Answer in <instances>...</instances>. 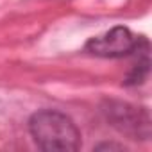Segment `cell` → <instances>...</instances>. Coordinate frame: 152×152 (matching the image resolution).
<instances>
[{
    "instance_id": "1",
    "label": "cell",
    "mask_w": 152,
    "mask_h": 152,
    "mask_svg": "<svg viewBox=\"0 0 152 152\" xmlns=\"http://www.w3.org/2000/svg\"><path fill=\"white\" fill-rule=\"evenodd\" d=\"M29 132L43 150L70 152L81 147V132L70 116L56 109H41L29 120Z\"/></svg>"
},
{
    "instance_id": "2",
    "label": "cell",
    "mask_w": 152,
    "mask_h": 152,
    "mask_svg": "<svg viewBox=\"0 0 152 152\" xmlns=\"http://www.w3.org/2000/svg\"><path fill=\"white\" fill-rule=\"evenodd\" d=\"M102 113L118 132L132 140L150 138V118L145 107H136L120 100H107L102 106Z\"/></svg>"
},
{
    "instance_id": "3",
    "label": "cell",
    "mask_w": 152,
    "mask_h": 152,
    "mask_svg": "<svg viewBox=\"0 0 152 152\" xmlns=\"http://www.w3.org/2000/svg\"><path fill=\"white\" fill-rule=\"evenodd\" d=\"M145 45H148V41L143 36H136L127 27H113L111 31L88 39L84 48L91 56L115 59L138 54V50Z\"/></svg>"
},
{
    "instance_id": "4",
    "label": "cell",
    "mask_w": 152,
    "mask_h": 152,
    "mask_svg": "<svg viewBox=\"0 0 152 152\" xmlns=\"http://www.w3.org/2000/svg\"><path fill=\"white\" fill-rule=\"evenodd\" d=\"M148 66H150L148 50H145V52L140 54L138 63H136V64L132 66V70L129 72L127 79H125V86H138V84H141V83L147 79V75H148Z\"/></svg>"
},
{
    "instance_id": "5",
    "label": "cell",
    "mask_w": 152,
    "mask_h": 152,
    "mask_svg": "<svg viewBox=\"0 0 152 152\" xmlns=\"http://www.w3.org/2000/svg\"><path fill=\"white\" fill-rule=\"evenodd\" d=\"M95 148H97V150H102V148H118V150H122L124 145H116V143H100V145H97Z\"/></svg>"
}]
</instances>
